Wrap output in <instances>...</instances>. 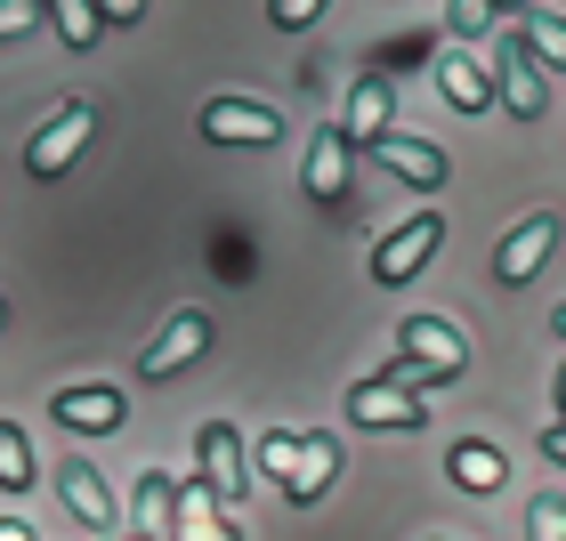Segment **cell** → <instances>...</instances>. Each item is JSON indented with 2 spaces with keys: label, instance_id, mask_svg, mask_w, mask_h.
<instances>
[{
  "label": "cell",
  "instance_id": "1",
  "mask_svg": "<svg viewBox=\"0 0 566 541\" xmlns=\"http://www.w3.org/2000/svg\"><path fill=\"white\" fill-rule=\"evenodd\" d=\"M397 340H405V356L380 380H389V389H446V380H461L470 372V348H461V331L446 323V316H405L397 323Z\"/></svg>",
  "mask_w": 566,
  "mask_h": 541
},
{
  "label": "cell",
  "instance_id": "2",
  "mask_svg": "<svg viewBox=\"0 0 566 541\" xmlns=\"http://www.w3.org/2000/svg\"><path fill=\"white\" fill-rule=\"evenodd\" d=\"M97 138V106H82V97H73V106H57L33 130V146H24V170L33 178H65L73 162H82V146Z\"/></svg>",
  "mask_w": 566,
  "mask_h": 541
},
{
  "label": "cell",
  "instance_id": "3",
  "mask_svg": "<svg viewBox=\"0 0 566 541\" xmlns=\"http://www.w3.org/2000/svg\"><path fill=\"white\" fill-rule=\"evenodd\" d=\"M195 469H202V485H211V501H219V509H235V501L251 494L243 436L227 428V421H202V436H195Z\"/></svg>",
  "mask_w": 566,
  "mask_h": 541
},
{
  "label": "cell",
  "instance_id": "4",
  "mask_svg": "<svg viewBox=\"0 0 566 541\" xmlns=\"http://www.w3.org/2000/svg\"><path fill=\"white\" fill-rule=\"evenodd\" d=\"M437 243H446V219H437V211H413L397 235H380V251H373V283H389V291H397V283H413V275L429 267Z\"/></svg>",
  "mask_w": 566,
  "mask_h": 541
},
{
  "label": "cell",
  "instance_id": "5",
  "mask_svg": "<svg viewBox=\"0 0 566 541\" xmlns=\"http://www.w3.org/2000/svg\"><path fill=\"white\" fill-rule=\"evenodd\" d=\"M307 202L316 211H348V194H356V146L340 138V130H316L307 138Z\"/></svg>",
  "mask_w": 566,
  "mask_h": 541
},
{
  "label": "cell",
  "instance_id": "6",
  "mask_svg": "<svg viewBox=\"0 0 566 541\" xmlns=\"http://www.w3.org/2000/svg\"><path fill=\"white\" fill-rule=\"evenodd\" d=\"M348 421L356 428H380V436H421L429 428V404L389 389V380H356V389H348Z\"/></svg>",
  "mask_w": 566,
  "mask_h": 541
},
{
  "label": "cell",
  "instance_id": "7",
  "mask_svg": "<svg viewBox=\"0 0 566 541\" xmlns=\"http://www.w3.org/2000/svg\"><path fill=\"white\" fill-rule=\"evenodd\" d=\"M558 251V211H534V219H518L510 226V235L494 243V283H510V291H518V283H534L543 275V259Z\"/></svg>",
  "mask_w": 566,
  "mask_h": 541
},
{
  "label": "cell",
  "instance_id": "8",
  "mask_svg": "<svg viewBox=\"0 0 566 541\" xmlns=\"http://www.w3.org/2000/svg\"><path fill=\"white\" fill-rule=\"evenodd\" d=\"M494 65H502V106L518 121H543L551 114V73L534 65V49L510 33V41H494Z\"/></svg>",
  "mask_w": 566,
  "mask_h": 541
},
{
  "label": "cell",
  "instance_id": "9",
  "mask_svg": "<svg viewBox=\"0 0 566 541\" xmlns=\"http://www.w3.org/2000/svg\"><path fill=\"white\" fill-rule=\"evenodd\" d=\"M202 138L211 146H283L275 106H251V97H211L202 106Z\"/></svg>",
  "mask_w": 566,
  "mask_h": 541
},
{
  "label": "cell",
  "instance_id": "10",
  "mask_svg": "<svg viewBox=\"0 0 566 541\" xmlns=\"http://www.w3.org/2000/svg\"><path fill=\"white\" fill-rule=\"evenodd\" d=\"M202 348H211V316H202V307H178V316L163 323V340L138 356V372L146 380H170V372H187Z\"/></svg>",
  "mask_w": 566,
  "mask_h": 541
},
{
  "label": "cell",
  "instance_id": "11",
  "mask_svg": "<svg viewBox=\"0 0 566 541\" xmlns=\"http://www.w3.org/2000/svg\"><path fill=\"white\" fill-rule=\"evenodd\" d=\"M49 412H57V428H73V436H106V428H122L130 404H122V389H97L90 380V389H57Z\"/></svg>",
  "mask_w": 566,
  "mask_h": 541
},
{
  "label": "cell",
  "instance_id": "12",
  "mask_svg": "<svg viewBox=\"0 0 566 541\" xmlns=\"http://www.w3.org/2000/svg\"><path fill=\"white\" fill-rule=\"evenodd\" d=\"M365 153H380L405 187H421V194H437L446 187V146H429V138H405V130H389L380 146H365Z\"/></svg>",
  "mask_w": 566,
  "mask_h": 541
},
{
  "label": "cell",
  "instance_id": "13",
  "mask_svg": "<svg viewBox=\"0 0 566 541\" xmlns=\"http://www.w3.org/2000/svg\"><path fill=\"white\" fill-rule=\"evenodd\" d=\"M332 477H340V445H332V436H300V460H292V477H283V501L292 509L324 501Z\"/></svg>",
  "mask_w": 566,
  "mask_h": 541
},
{
  "label": "cell",
  "instance_id": "14",
  "mask_svg": "<svg viewBox=\"0 0 566 541\" xmlns=\"http://www.w3.org/2000/svg\"><path fill=\"white\" fill-rule=\"evenodd\" d=\"M57 501H65L90 533H114V494H106V477H97L90 460H65V469H57Z\"/></svg>",
  "mask_w": 566,
  "mask_h": 541
},
{
  "label": "cell",
  "instance_id": "15",
  "mask_svg": "<svg viewBox=\"0 0 566 541\" xmlns=\"http://www.w3.org/2000/svg\"><path fill=\"white\" fill-rule=\"evenodd\" d=\"M389 114H397V89H389V82H356V89H348L340 138H348V146H380V138H389Z\"/></svg>",
  "mask_w": 566,
  "mask_h": 541
},
{
  "label": "cell",
  "instance_id": "16",
  "mask_svg": "<svg viewBox=\"0 0 566 541\" xmlns=\"http://www.w3.org/2000/svg\"><path fill=\"white\" fill-rule=\"evenodd\" d=\"M170 541H243V533L211 501V485H178V526H170Z\"/></svg>",
  "mask_w": 566,
  "mask_h": 541
},
{
  "label": "cell",
  "instance_id": "17",
  "mask_svg": "<svg viewBox=\"0 0 566 541\" xmlns=\"http://www.w3.org/2000/svg\"><path fill=\"white\" fill-rule=\"evenodd\" d=\"M446 469H453L461 494H502L510 460H502V445H485V436H461V445L446 453Z\"/></svg>",
  "mask_w": 566,
  "mask_h": 541
},
{
  "label": "cell",
  "instance_id": "18",
  "mask_svg": "<svg viewBox=\"0 0 566 541\" xmlns=\"http://www.w3.org/2000/svg\"><path fill=\"white\" fill-rule=\"evenodd\" d=\"M437 89H446L453 114H485V106H494V82H485V65L461 57V49H453V57H437Z\"/></svg>",
  "mask_w": 566,
  "mask_h": 541
},
{
  "label": "cell",
  "instance_id": "19",
  "mask_svg": "<svg viewBox=\"0 0 566 541\" xmlns=\"http://www.w3.org/2000/svg\"><path fill=\"white\" fill-rule=\"evenodd\" d=\"M170 526H178V485L163 469H146L138 477V541H170Z\"/></svg>",
  "mask_w": 566,
  "mask_h": 541
},
{
  "label": "cell",
  "instance_id": "20",
  "mask_svg": "<svg viewBox=\"0 0 566 541\" xmlns=\"http://www.w3.org/2000/svg\"><path fill=\"white\" fill-rule=\"evenodd\" d=\"M518 41L534 49V65H543V73H566V17L558 9H526L518 17Z\"/></svg>",
  "mask_w": 566,
  "mask_h": 541
},
{
  "label": "cell",
  "instance_id": "21",
  "mask_svg": "<svg viewBox=\"0 0 566 541\" xmlns=\"http://www.w3.org/2000/svg\"><path fill=\"white\" fill-rule=\"evenodd\" d=\"M41 469H33V445H24L17 421H0V494H24Z\"/></svg>",
  "mask_w": 566,
  "mask_h": 541
},
{
  "label": "cell",
  "instance_id": "22",
  "mask_svg": "<svg viewBox=\"0 0 566 541\" xmlns=\"http://www.w3.org/2000/svg\"><path fill=\"white\" fill-rule=\"evenodd\" d=\"M49 17H57V33H65V49H90L97 33H106V17H97L90 0H57V9H49Z\"/></svg>",
  "mask_w": 566,
  "mask_h": 541
},
{
  "label": "cell",
  "instance_id": "23",
  "mask_svg": "<svg viewBox=\"0 0 566 541\" xmlns=\"http://www.w3.org/2000/svg\"><path fill=\"white\" fill-rule=\"evenodd\" d=\"M526 541H566V501H558V494H534V509H526Z\"/></svg>",
  "mask_w": 566,
  "mask_h": 541
},
{
  "label": "cell",
  "instance_id": "24",
  "mask_svg": "<svg viewBox=\"0 0 566 541\" xmlns=\"http://www.w3.org/2000/svg\"><path fill=\"white\" fill-rule=\"evenodd\" d=\"M292 460H300V436H292V428H268V445H260V469L283 485V477H292Z\"/></svg>",
  "mask_w": 566,
  "mask_h": 541
},
{
  "label": "cell",
  "instance_id": "25",
  "mask_svg": "<svg viewBox=\"0 0 566 541\" xmlns=\"http://www.w3.org/2000/svg\"><path fill=\"white\" fill-rule=\"evenodd\" d=\"M446 24H453L461 41H485V33H494V9H478V0H453V9H446Z\"/></svg>",
  "mask_w": 566,
  "mask_h": 541
},
{
  "label": "cell",
  "instance_id": "26",
  "mask_svg": "<svg viewBox=\"0 0 566 541\" xmlns=\"http://www.w3.org/2000/svg\"><path fill=\"white\" fill-rule=\"evenodd\" d=\"M275 24H283V33H300V24H316L324 9H316V0H275V9H268Z\"/></svg>",
  "mask_w": 566,
  "mask_h": 541
},
{
  "label": "cell",
  "instance_id": "27",
  "mask_svg": "<svg viewBox=\"0 0 566 541\" xmlns=\"http://www.w3.org/2000/svg\"><path fill=\"white\" fill-rule=\"evenodd\" d=\"M33 17H41V9H24V0H0V41H9V33H24Z\"/></svg>",
  "mask_w": 566,
  "mask_h": 541
},
{
  "label": "cell",
  "instance_id": "28",
  "mask_svg": "<svg viewBox=\"0 0 566 541\" xmlns=\"http://www.w3.org/2000/svg\"><path fill=\"white\" fill-rule=\"evenodd\" d=\"M543 460H551V469H566V421L543 428Z\"/></svg>",
  "mask_w": 566,
  "mask_h": 541
},
{
  "label": "cell",
  "instance_id": "29",
  "mask_svg": "<svg viewBox=\"0 0 566 541\" xmlns=\"http://www.w3.org/2000/svg\"><path fill=\"white\" fill-rule=\"evenodd\" d=\"M0 541H33V526H24V518H0Z\"/></svg>",
  "mask_w": 566,
  "mask_h": 541
},
{
  "label": "cell",
  "instance_id": "30",
  "mask_svg": "<svg viewBox=\"0 0 566 541\" xmlns=\"http://www.w3.org/2000/svg\"><path fill=\"white\" fill-rule=\"evenodd\" d=\"M551 396H558V421H566V356H558V389Z\"/></svg>",
  "mask_w": 566,
  "mask_h": 541
},
{
  "label": "cell",
  "instance_id": "31",
  "mask_svg": "<svg viewBox=\"0 0 566 541\" xmlns=\"http://www.w3.org/2000/svg\"><path fill=\"white\" fill-rule=\"evenodd\" d=\"M551 331H558V340H566V307H558V316H551Z\"/></svg>",
  "mask_w": 566,
  "mask_h": 541
},
{
  "label": "cell",
  "instance_id": "32",
  "mask_svg": "<svg viewBox=\"0 0 566 541\" xmlns=\"http://www.w3.org/2000/svg\"><path fill=\"white\" fill-rule=\"evenodd\" d=\"M0 323H9V299H0Z\"/></svg>",
  "mask_w": 566,
  "mask_h": 541
}]
</instances>
